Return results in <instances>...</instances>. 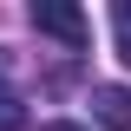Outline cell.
<instances>
[{"mask_svg":"<svg viewBox=\"0 0 131 131\" xmlns=\"http://www.w3.org/2000/svg\"><path fill=\"white\" fill-rule=\"evenodd\" d=\"M7 66H13V59H7V46H0V72H7Z\"/></svg>","mask_w":131,"mask_h":131,"instance_id":"6","label":"cell"},{"mask_svg":"<svg viewBox=\"0 0 131 131\" xmlns=\"http://www.w3.org/2000/svg\"><path fill=\"white\" fill-rule=\"evenodd\" d=\"M92 118L105 131H131V92L125 85H92Z\"/></svg>","mask_w":131,"mask_h":131,"instance_id":"2","label":"cell"},{"mask_svg":"<svg viewBox=\"0 0 131 131\" xmlns=\"http://www.w3.org/2000/svg\"><path fill=\"white\" fill-rule=\"evenodd\" d=\"M112 39H118V59L131 66V0H118V7H112Z\"/></svg>","mask_w":131,"mask_h":131,"instance_id":"3","label":"cell"},{"mask_svg":"<svg viewBox=\"0 0 131 131\" xmlns=\"http://www.w3.org/2000/svg\"><path fill=\"white\" fill-rule=\"evenodd\" d=\"M0 131H26V105H20V92H7V85H0Z\"/></svg>","mask_w":131,"mask_h":131,"instance_id":"4","label":"cell"},{"mask_svg":"<svg viewBox=\"0 0 131 131\" xmlns=\"http://www.w3.org/2000/svg\"><path fill=\"white\" fill-rule=\"evenodd\" d=\"M39 131H92V125H72V118H46Z\"/></svg>","mask_w":131,"mask_h":131,"instance_id":"5","label":"cell"},{"mask_svg":"<svg viewBox=\"0 0 131 131\" xmlns=\"http://www.w3.org/2000/svg\"><path fill=\"white\" fill-rule=\"evenodd\" d=\"M33 26L52 33V39H59V46H72V52L92 39V20H85L72 0H33Z\"/></svg>","mask_w":131,"mask_h":131,"instance_id":"1","label":"cell"}]
</instances>
